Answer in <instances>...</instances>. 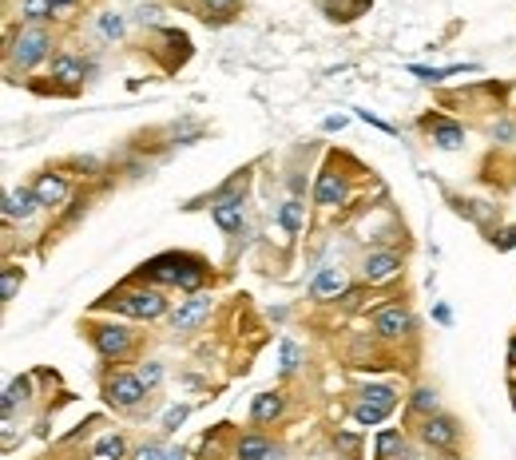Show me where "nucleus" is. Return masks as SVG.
Returning a JSON list of instances; mask_svg holds the SVG:
<instances>
[{
    "label": "nucleus",
    "mask_w": 516,
    "mask_h": 460,
    "mask_svg": "<svg viewBox=\"0 0 516 460\" xmlns=\"http://www.w3.org/2000/svg\"><path fill=\"white\" fill-rule=\"evenodd\" d=\"M401 452H405V437H401V432L385 429L382 437H377V460H394V456H401Z\"/></svg>",
    "instance_id": "19"
},
{
    "label": "nucleus",
    "mask_w": 516,
    "mask_h": 460,
    "mask_svg": "<svg viewBox=\"0 0 516 460\" xmlns=\"http://www.w3.org/2000/svg\"><path fill=\"white\" fill-rule=\"evenodd\" d=\"M143 389H147V385H143L139 377H132V373H120V377L108 381V401H112V405H120V409H135V405L143 401Z\"/></svg>",
    "instance_id": "5"
},
{
    "label": "nucleus",
    "mask_w": 516,
    "mask_h": 460,
    "mask_svg": "<svg viewBox=\"0 0 516 460\" xmlns=\"http://www.w3.org/2000/svg\"><path fill=\"white\" fill-rule=\"evenodd\" d=\"M512 405H516V397H512Z\"/></svg>",
    "instance_id": "39"
},
{
    "label": "nucleus",
    "mask_w": 516,
    "mask_h": 460,
    "mask_svg": "<svg viewBox=\"0 0 516 460\" xmlns=\"http://www.w3.org/2000/svg\"><path fill=\"white\" fill-rule=\"evenodd\" d=\"M425 127H429V135H433L437 147H445V151H453V147H461V143H465V131H461V123H449V120H425Z\"/></svg>",
    "instance_id": "13"
},
{
    "label": "nucleus",
    "mask_w": 516,
    "mask_h": 460,
    "mask_svg": "<svg viewBox=\"0 0 516 460\" xmlns=\"http://www.w3.org/2000/svg\"><path fill=\"white\" fill-rule=\"evenodd\" d=\"M397 270H401V258L397 254H369L362 266L365 282H389V278H397Z\"/></svg>",
    "instance_id": "10"
},
{
    "label": "nucleus",
    "mask_w": 516,
    "mask_h": 460,
    "mask_svg": "<svg viewBox=\"0 0 516 460\" xmlns=\"http://www.w3.org/2000/svg\"><path fill=\"white\" fill-rule=\"evenodd\" d=\"M342 199H345V179H342V175H334V171L318 175V183H314V202H322V207H338Z\"/></svg>",
    "instance_id": "11"
},
{
    "label": "nucleus",
    "mask_w": 516,
    "mask_h": 460,
    "mask_svg": "<svg viewBox=\"0 0 516 460\" xmlns=\"http://www.w3.org/2000/svg\"><path fill=\"white\" fill-rule=\"evenodd\" d=\"M135 460H167V449H159V444H147V449H139V456Z\"/></svg>",
    "instance_id": "32"
},
{
    "label": "nucleus",
    "mask_w": 516,
    "mask_h": 460,
    "mask_svg": "<svg viewBox=\"0 0 516 460\" xmlns=\"http://www.w3.org/2000/svg\"><path fill=\"white\" fill-rule=\"evenodd\" d=\"M409 405H413L417 413H433V409H437V393H433V389H417Z\"/></svg>",
    "instance_id": "25"
},
{
    "label": "nucleus",
    "mask_w": 516,
    "mask_h": 460,
    "mask_svg": "<svg viewBox=\"0 0 516 460\" xmlns=\"http://www.w3.org/2000/svg\"><path fill=\"white\" fill-rule=\"evenodd\" d=\"M52 80H64V84H80L84 80V68L76 56H56L52 60Z\"/></svg>",
    "instance_id": "17"
},
{
    "label": "nucleus",
    "mask_w": 516,
    "mask_h": 460,
    "mask_svg": "<svg viewBox=\"0 0 516 460\" xmlns=\"http://www.w3.org/2000/svg\"><path fill=\"white\" fill-rule=\"evenodd\" d=\"M100 28L103 36H123V21L115 16V12H108V16H100Z\"/></svg>",
    "instance_id": "29"
},
{
    "label": "nucleus",
    "mask_w": 516,
    "mask_h": 460,
    "mask_svg": "<svg viewBox=\"0 0 516 460\" xmlns=\"http://www.w3.org/2000/svg\"><path fill=\"white\" fill-rule=\"evenodd\" d=\"M278 222H282L290 234H298V230H302V207H298V202H286V207L278 210Z\"/></svg>",
    "instance_id": "22"
},
{
    "label": "nucleus",
    "mask_w": 516,
    "mask_h": 460,
    "mask_svg": "<svg viewBox=\"0 0 516 460\" xmlns=\"http://www.w3.org/2000/svg\"><path fill=\"white\" fill-rule=\"evenodd\" d=\"M187 262L191 258H183V254H159V258H151V262H143L139 266V278L143 282H159V286H179Z\"/></svg>",
    "instance_id": "4"
},
{
    "label": "nucleus",
    "mask_w": 516,
    "mask_h": 460,
    "mask_svg": "<svg viewBox=\"0 0 516 460\" xmlns=\"http://www.w3.org/2000/svg\"><path fill=\"white\" fill-rule=\"evenodd\" d=\"M214 222H219L223 230H239L243 226V199L223 195V199L214 202Z\"/></svg>",
    "instance_id": "14"
},
{
    "label": "nucleus",
    "mask_w": 516,
    "mask_h": 460,
    "mask_svg": "<svg viewBox=\"0 0 516 460\" xmlns=\"http://www.w3.org/2000/svg\"><path fill=\"white\" fill-rule=\"evenodd\" d=\"M374 326L382 338H405V333L413 330V318H409V310H401V306H382V310L374 314Z\"/></svg>",
    "instance_id": "8"
},
{
    "label": "nucleus",
    "mask_w": 516,
    "mask_h": 460,
    "mask_svg": "<svg viewBox=\"0 0 516 460\" xmlns=\"http://www.w3.org/2000/svg\"><path fill=\"white\" fill-rule=\"evenodd\" d=\"M278 413H282V393H258L254 397V409H251L254 420H270Z\"/></svg>",
    "instance_id": "18"
},
{
    "label": "nucleus",
    "mask_w": 516,
    "mask_h": 460,
    "mask_svg": "<svg viewBox=\"0 0 516 460\" xmlns=\"http://www.w3.org/2000/svg\"><path fill=\"white\" fill-rule=\"evenodd\" d=\"M52 12H56L52 0H24V16H28V21H44V16H52Z\"/></svg>",
    "instance_id": "24"
},
{
    "label": "nucleus",
    "mask_w": 516,
    "mask_h": 460,
    "mask_svg": "<svg viewBox=\"0 0 516 460\" xmlns=\"http://www.w3.org/2000/svg\"><path fill=\"white\" fill-rule=\"evenodd\" d=\"M397 405V393L394 389H365L362 401L354 405V420L357 425H382Z\"/></svg>",
    "instance_id": "3"
},
{
    "label": "nucleus",
    "mask_w": 516,
    "mask_h": 460,
    "mask_svg": "<svg viewBox=\"0 0 516 460\" xmlns=\"http://www.w3.org/2000/svg\"><path fill=\"white\" fill-rule=\"evenodd\" d=\"M202 4H207L211 12H234L239 8V0H202Z\"/></svg>",
    "instance_id": "33"
},
{
    "label": "nucleus",
    "mask_w": 516,
    "mask_h": 460,
    "mask_svg": "<svg viewBox=\"0 0 516 460\" xmlns=\"http://www.w3.org/2000/svg\"><path fill=\"white\" fill-rule=\"evenodd\" d=\"M493 246H496V251H512V246H516V230H500V234L493 238Z\"/></svg>",
    "instance_id": "31"
},
{
    "label": "nucleus",
    "mask_w": 516,
    "mask_h": 460,
    "mask_svg": "<svg viewBox=\"0 0 516 460\" xmlns=\"http://www.w3.org/2000/svg\"><path fill=\"white\" fill-rule=\"evenodd\" d=\"M298 361H302V350H298V345L286 338V341H282V353H278V369H282V373H294V369H298Z\"/></svg>",
    "instance_id": "21"
},
{
    "label": "nucleus",
    "mask_w": 516,
    "mask_h": 460,
    "mask_svg": "<svg viewBox=\"0 0 516 460\" xmlns=\"http://www.w3.org/2000/svg\"><path fill=\"white\" fill-rule=\"evenodd\" d=\"M28 389H32L28 381H12V385H8V393H4V417H12V409H16V401H24V397H28Z\"/></svg>",
    "instance_id": "23"
},
{
    "label": "nucleus",
    "mask_w": 516,
    "mask_h": 460,
    "mask_svg": "<svg viewBox=\"0 0 516 460\" xmlns=\"http://www.w3.org/2000/svg\"><path fill=\"white\" fill-rule=\"evenodd\" d=\"M135 377L143 381V385H159V377H163V369L159 365H155V361H147V365H143L139 373H135Z\"/></svg>",
    "instance_id": "30"
},
{
    "label": "nucleus",
    "mask_w": 516,
    "mask_h": 460,
    "mask_svg": "<svg viewBox=\"0 0 516 460\" xmlns=\"http://www.w3.org/2000/svg\"><path fill=\"white\" fill-rule=\"evenodd\" d=\"M167 460H187V456H183V449H171V452H167Z\"/></svg>",
    "instance_id": "37"
},
{
    "label": "nucleus",
    "mask_w": 516,
    "mask_h": 460,
    "mask_svg": "<svg viewBox=\"0 0 516 460\" xmlns=\"http://www.w3.org/2000/svg\"><path fill=\"white\" fill-rule=\"evenodd\" d=\"M187 405H175V409H167V417H163V429H179L183 420H187Z\"/></svg>",
    "instance_id": "28"
},
{
    "label": "nucleus",
    "mask_w": 516,
    "mask_h": 460,
    "mask_svg": "<svg viewBox=\"0 0 516 460\" xmlns=\"http://www.w3.org/2000/svg\"><path fill=\"white\" fill-rule=\"evenodd\" d=\"M48 44H52V36L44 28H24L16 40H12V48H8V68H21V71H28L36 60H44V52H48Z\"/></svg>",
    "instance_id": "2"
},
{
    "label": "nucleus",
    "mask_w": 516,
    "mask_h": 460,
    "mask_svg": "<svg viewBox=\"0 0 516 460\" xmlns=\"http://www.w3.org/2000/svg\"><path fill=\"white\" fill-rule=\"evenodd\" d=\"M100 306H112V310L127 314V318H163L167 314V298L159 290H127V294H112V298H103Z\"/></svg>",
    "instance_id": "1"
},
{
    "label": "nucleus",
    "mask_w": 516,
    "mask_h": 460,
    "mask_svg": "<svg viewBox=\"0 0 516 460\" xmlns=\"http://www.w3.org/2000/svg\"><path fill=\"white\" fill-rule=\"evenodd\" d=\"M266 449H270V444H266L263 437H243L239 440V460H263Z\"/></svg>",
    "instance_id": "20"
},
{
    "label": "nucleus",
    "mask_w": 516,
    "mask_h": 460,
    "mask_svg": "<svg viewBox=\"0 0 516 460\" xmlns=\"http://www.w3.org/2000/svg\"><path fill=\"white\" fill-rule=\"evenodd\" d=\"M207 314H211V298H207V294H195V298H187L179 310L171 314V330H175V333L195 330V326H199Z\"/></svg>",
    "instance_id": "7"
},
{
    "label": "nucleus",
    "mask_w": 516,
    "mask_h": 460,
    "mask_svg": "<svg viewBox=\"0 0 516 460\" xmlns=\"http://www.w3.org/2000/svg\"><path fill=\"white\" fill-rule=\"evenodd\" d=\"M345 290V274L338 266H322L314 278V298H338Z\"/></svg>",
    "instance_id": "16"
},
{
    "label": "nucleus",
    "mask_w": 516,
    "mask_h": 460,
    "mask_svg": "<svg viewBox=\"0 0 516 460\" xmlns=\"http://www.w3.org/2000/svg\"><path fill=\"white\" fill-rule=\"evenodd\" d=\"M36 199H40V207H56V202L68 195V183H64V175H40L36 179Z\"/></svg>",
    "instance_id": "15"
},
{
    "label": "nucleus",
    "mask_w": 516,
    "mask_h": 460,
    "mask_svg": "<svg viewBox=\"0 0 516 460\" xmlns=\"http://www.w3.org/2000/svg\"><path fill=\"white\" fill-rule=\"evenodd\" d=\"M508 365L516 369V338H512V350H508Z\"/></svg>",
    "instance_id": "36"
},
{
    "label": "nucleus",
    "mask_w": 516,
    "mask_h": 460,
    "mask_svg": "<svg viewBox=\"0 0 516 460\" xmlns=\"http://www.w3.org/2000/svg\"><path fill=\"white\" fill-rule=\"evenodd\" d=\"M91 341H96V350L103 357H123V353L132 350V333L123 330V326H96L91 330Z\"/></svg>",
    "instance_id": "6"
},
{
    "label": "nucleus",
    "mask_w": 516,
    "mask_h": 460,
    "mask_svg": "<svg viewBox=\"0 0 516 460\" xmlns=\"http://www.w3.org/2000/svg\"><path fill=\"white\" fill-rule=\"evenodd\" d=\"M263 460H286V452H282V449H266Z\"/></svg>",
    "instance_id": "35"
},
{
    "label": "nucleus",
    "mask_w": 516,
    "mask_h": 460,
    "mask_svg": "<svg viewBox=\"0 0 516 460\" xmlns=\"http://www.w3.org/2000/svg\"><path fill=\"white\" fill-rule=\"evenodd\" d=\"M40 207V199H36V190H8L4 195V219H32V210Z\"/></svg>",
    "instance_id": "12"
},
{
    "label": "nucleus",
    "mask_w": 516,
    "mask_h": 460,
    "mask_svg": "<svg viewBox=\"0 0 516 460\" xmlns=\"http://www.w3.org/2000/svg\"><path fill=\"white\" fill-rule=\"evenodd\" d=\"M334 444H342L345 452H354V449H357V437H354V432H338V437H334Z\"/></svg>",
    "instance_id": "34"
},
{
    "label": "nucleus",
    "mask_w": 516,
    "mask_h": 460,
    "mask_svg": "<svg viewBox=\"0 0 516 460\" xmlns=\"http://www.w3.org/2000/svg\"><path fill=\"white\" fill-rule=\"evenodd\" d=\"M52 4H56V12H60V8H68V4H76V0H52Z\"/></svg>",
    "instance_id": "38"
},
{
    "label": "nucleus",
    "mask_w": 516,
    "mask_h": 460,
    "mask_svg": "<svg viewBox=\"0 0 516 460\" xmlns=\"http://www.w3.org/2000/svg\"><path fill=\"white\" fill-rule=\"evenodd\" d=\"M16 282H21V270H16V266H8V270H4V282H0V294H4V301L16 294Z\"/></svg>",
    "instance_id": "27"
},
{
    "label": "nucleus",
    "mask_w": 516,
    "mask_h": 460,
    "mask_svg": "<svg viewBox=\"0 0 516 460\" xmlns=\"http://www.w3.org/2000/svg\"><path fill=\"white\" fill-rule=\"evenodd\" d=\"M96 456H115L120 460L123 456V440L120 437H103L100 444H96Z\"/></svg>",
    "instance_id": "26"
},
{
    "label": "nucleus",
    "mask_w": 516,
    "mask_h": 460,
    "mask_svg": "<svg viewBox=\"0 0 516 460\" xmlns=\"http://www.w3.org/2000/svg\"><path fill=\"white\" fill-rule=\"evenodd\" d=\"M421 437H425V444H433V449H453L457 444V425L449 417H429L425 425H421Z\"/></svg>",
    "instance_id": "9"
}]
</instances>
